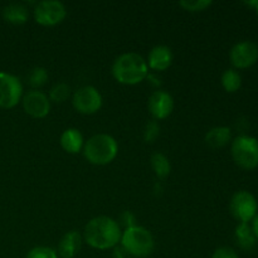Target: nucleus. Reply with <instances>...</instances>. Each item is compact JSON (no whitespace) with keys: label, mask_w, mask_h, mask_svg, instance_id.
<instances>
[{"label":"nucleus","mask_w":258,"mask_h":258,"mask_svg":"<svg viewBox=\"0 0 258 258\" xmlns=\"http://www.w3.org/2000/svg\"><path fill=\"white\" fill-rule=\"evenodd\" d=\"M121 239L120 226L108 217H96L91 219L85 228V241L97 249L115 247Z\"/></svg>","instance_id":"nucleus-1"},{"label":"nucleus","mask_w":258,"mask_h":258,"mask_svg":"<svg viewBox=\"0 0 258 258\" xmlns=\"http://www.w3.org/2000/svg\"><path fill=\"white\" fill-rule=\"evenodd\" d=\"M112 75L122 85H138L148 76V63L136 53H125L113 63Z\"/></svg>","instance_id":"nucleus-2"},{"label":"nucleus","mask_w":258,"mask_h":258,"mask_svg":"<svg viewBox=\"0 0 258 258\" xmlns=\"http://www.w3.org/2000/svg\"><path fill=\"white\" fill-rule=\"evenodd\" d=\"M118 146L115 139L106 134L92 136L85 145V156L91 164L106 165L117 155Z\"/></svg>","instance_id":"nucleus-3"},{"label":"nucleus","mask_w":258,"mask_h":258,"mask_svg":"<svg viewBox=\"0 0 258 258\" xmlns=\"http://www.w3.org/2000/svg\"><path fill=\"white\" fill-rule=\"evenodd\" d=\"M123 251L134 257H148L154 251V238L144 227L131 226L121 237Z\"/></svg>","instance_id":"nucleus-4"},{"label":"nucleus","mask_w":258,"mask_h":258,"mask_svg":"<svg viewBox=\"0 0 258 258\" xmlns=\"http://www.w3.org/2000/svg\"><path fill=\"white\" fill-rule=\"evenodd\" d=\"M232 156L242 169H256L258 166V140L251 136H238L232 144Z\"/></svg>","instance_id":"nucleus-5"},{"label":"nucleus","mask_w":258,"mask_h":258,"mask_svg":"<svg viewBox=\"0 0 258 258\" xmlns=\"http://www.w3.org/2000/svg\"><path fill=\"white\" fill-rule=\"evenodd\" d=\"M257 201L249 191H237L231 201V212L241 223H248L257 214Z\"/></svg>","instance_id":"nucleus-6"},{"label":"nucleus","mask_w":258,"mask_h":258,"mask_svg":"<svg viewBox=\"0 0 258 258\" xmlns=\"http://www.w3.org/2000/svg\"><path fill=\"white\" fill-rule=\"evenodd\" d=\"M66 7L60 2L47 0L40 2L34 9L35 22L44 27H53L62 22L66 18Z\"/></svg>","instance_id":"nucleus-7"},{"label":"nucleus","mask_w":258,"mask_h":258,"mask_svg":"<svg viewBox=\"0 0 258 258\" xmlns=\"http://www.w3.org/2000/svg\"><path fill=\"white\" fill-rule=\"evenodd\" d=\"M23 95V86L15 76L0 72V107L13 108Z\"/></svg>","instance_id":"nucleus-8"},{"label":"nucleus","mask_w":258,"mask_h":258,"mask_svg":"<svg viewBox=\"0 0 258 258\" xmlns=\"http://www.w3.org/2000/svg\"><path fill=\"white\" fill-rule=\"evenodd\" d=\"M73 107L81 113L91 115L97 112L102 106V97L100 92L92 86H85L80 88L73 96Z\"/></svg>","instance_id":"nucleus-9"},{"label":"nucleus","mask_w":258,"mask_h":258,"mask_svg":"<svg viewBox=\"0 0 258 258\" xmlns=\"http://www.w3.org/2000/svg\"><path fill=\"white\" fill-rule=\"evenodd\" d=\"M258 59V47L252 42L237 43L231 50V62L236 68H248Z\"/></svg>","instance_id":"nucleus-10"},{"label":"nucleus","mask_w":258,"mask_h":258,"mask_svg":"<svg viewBox=\"0 0 258 258\" xmlns=\"http://www.w3.org/2000/svg\"><path fill=\"white\" fill-rule=\"evenodd\" d=\"M25 112L35 118H43L49 113L50 103L48 97L40 91H30L23 98Z\"/></svg>","instance_id":"nucleus-11"},{"label":"nucleus","mask_w":258,"mask_h":258,"mask_svg":"<svg viewBox=\"0 0 258 258\" xmlns=\"http://www.w3.org/2000/svg\"><path fill=\"white\" fill-rule=\"evenodd\" d=\"M149 111L156 120L168 117L174 108L173 97L165 91H155L149 98Z\"/></svg>","instance_id":"nucleus-12"},{"label":"nucleus","mask_w":258,"mask_h":258,"mask_svg":"<svg viewBox=\"0 0 258 258\" xmlns=\"http://www.w3.org/2000/svg\"><path fill=\"white\" fill-rule=\"evenodd\" d=\"M173 62L170 48L165 45H156L149 53V67L155 71H165Z\"/></svg>","instance_id":"nucleus-13"},{"label":"nucleus","mask_w":258,"mask_h":258,"mask_svg":"<svg viewBox=\"0 0 258 258\" xmlns=\"http://www.w3.org/2000/svg\"><path fill=\"white\" fill-rule=\"evenodd\" d=\"M81 248V236L78 232L71 231L60 239L58 252L62 258H73Z\"/></svg>","instance_id":"nucleus-14"},{"label":"nucleus","mask_w":258,"mask_h":258,"mask_svg":"<svg viewBox=\"0 0 258 258\" xmlns=\"http://www.w3.org/2000/svg\"><path fill=\"white\" fill-rule=\"evenodd\" d=\"M236 241L238 246L247 252L253 251L257 246V238L253 233V229L248 226V223H241L237 226Z\"/></svg>","instance_id":"nucleus-15"},{"label":"nucleus","mask_w":258,"mask_h":258,"mask_svg":"<svg viewBox=\"0 0 258 258\" xmlns=\"http://www.w3.org/2000/svg\"><path fill=\"white\" fill-rule=\"evenodd\" d=\"M60 145L70 154L80 153L83 145L82 134L77 128H68L60 136Z\"/></svg>","instance_id":"nucleus-16"},{"label":"nucleus","mask_w":258,"mask_h":258,"mask_svg":"<svg viewBox=\"0 0 258 258\" xmlns=\"http://www.w3.org/2000/svg\"><path fill=\"white\" fill-rule=\"evenodd\" d=\"M231 128L226 126H218L209 130L206 135V143L213 149L223 148L231 140Z\"/></svg>","instance_id":"nucleus-17"},{"label":"nucleus","mask_w":258,"mask_h":258,"mask_svg":"<svg viewBox=\"0 0 258 258\" xmlns=\"http://www.w3.org/2000/svg\"><path fill=\"white\" fill-rule=\"evenodd\" d=\"M3 17L12 24H24L28 20V10L22 4H9L3 10Z\"/></svg>","instance_id":"nucleus-18"},{"label":"nucleus","mask_w":258,"mask_h":258,"mask_svg":"<svg viewBox=\"0 0 258 258\" xmlns=\"http://www.w3.org/2000/svg\"><path fill=\"white\" fill-rule=\"evenodd\" d=\"M151 166L159 179H165L170 174V163H169L168 158L160 153H156L151 156Z\"/></svg>","instance_id":"nucleus-19"},{"label":"nucleus","mask_w":258,"mask_h":258,"mask_svg":"<svg viewBox=\"0 0 258 258\" xmlns=\"http://www.w3.org/2000/svg\"><path fill=\"white\" fill-rule=\"evenodd\" d=\"M222 85L227 92H236L241 87L242 78L237 71L227 70L222 76Z\"/></svg>","instance_id":"nucleus-20"},{"label":"nucleus","mask_w":258,"mask_h":258,"mask_svg":"<svg viewBox=\"0 0 258 258\" xmlns=\"http://www.w3.org/2000/svg\"><path fill=\"white\" fill-rule=\"evenodd\" d=\"M70 96V87L66 83H58L50 90V100L54 102H64Z\"/></svg>","instance_id":"nucleus-21"},{"label":"nucleus","mask_w":258,"mask_h":258,"mask_svg":"<svg viewBox=\"0 0 258 258\" xmlns=\"http://www.w3.org/2000/svg\"><path fill=\"white\" fill-rule=\"evenodd\" d=\"M48 80V73L44 68L37 67L34 70H32V72L29 73V83L33 87H40V86L44 85Z\"/></svg>","instance_id":"nucleus-22"},{"label":"nucleus","mask_w":258,"mask_h":258,"mask_svg":"<svg viewBox=\"0 0 258 258\" xmlns=\"http://www.w3.org/2000/svg\"><path fill=\"white\" fill-rule=\"evenodd\" d=\"M27 258H58L57 252L49 247H35L28 252Z\"/></svg>","instance_id":"nucleus-23"},{"label":"nucleus","mask_w":258,"mask_h":258,"mask_svg":"<svg viewBox=\"0 0 258 258\" xmlns=\"http://www.w3.org/2000/svg\"><path fill=\"white\" fill-rule=\"evenodd\" d=\"M179 4L189 12H201V10L208 8L212 4V2H209V0H194V2H180Z\"/></svg>","instance_id":"nucleus-24"},{"label":"nucleus","mask_w":258,"mask_h":258,"mask_svg":"<svg viewBox=\"0 0 258 258\" xmlns=\"http://www.w3.org/2000/svg\"><path fill=\"white\" fill-rule=\"evenodd\" d=\"M159 133H160V126L158 125L156 121L148 122V125L145 127V133H144V138H145L146 143H153L159 136Z\"/></svg>","instance_id":"nucleus-25"},{"label":"nucleus","mask_w":258,"mask_h":258,"mask_svg":"<svg viewBox=\"0 0 258 258\" xmlns=\"http://www.w3.org/2000/svg\"><path fill=\"white\" fill-rule=\"evenodd\" d=\"M212 258H239L238 254L234 252V249L229 248V247H221V248L216 249Z\"/></svg>","instance_id":"nucleus-26"},{"label":"nucleus","mask_w":258,"mask_h":258,"mask_svg":"<svg viewBox=\"0 0 258 258\" xmlns=\"http://www.w3.org/2000/svg\"><path fill=\"white\" fill-rule=\"evenodd\" d=\"M252 229H253V233L256 236L257 241H258V214H256V217L253 218V224H252Z\"/></svg>","instance_id":"nucleus-27"},{"label":"nucleus","mask_w":258,"mask_h":258,"mask_svg":"<svg viewBox=\"0 0 258 258\" xmlns=\"http://www.w3.org/2000/svg\"><path fill=\"white\" fill-rule=\"evenodd\" d=\"M256 10H257V14H258V5L256 7Z\"/></svg>","instance_id":"nucleus-28"}]
</instances>
